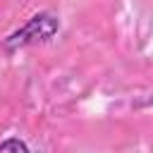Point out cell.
<instances>
[{
    "instance_id": "7a4b0ae2",
    "label": "cell",
    "mask_w": 153,
    "mask_h": 153,
    "mask_svg": "<svg viewBox=\"0 0 153 153\" xmlns=\"http://www.w3.org/2000/svg\"><path fill=\"white\" fill-rule=\"evenodd\" d=\"M0 153H31V151H29V146H26L24 141H19V139H7V141L0 143Z\"/></svg>"
},
{
    "instance_id": "6da1fadb",
    "label": "cell",
    "mask_w": 153,
    "mask_h": 153,
    "mask_svg": "<svg viewBox=\"0 0 153 153\" xmlns=\"http://www.w3.org/2000/svg\"><path fill=\"white\" fill-rule=\"evenodd\" d=\"M60 29V22L57 17H53L50 12H41V14H33L22 29H17L14 33H10L5 41H2V48L5 50H19V48H26V45H36V43H45L50 41Z\"/></svg>"
}]
</instances>
